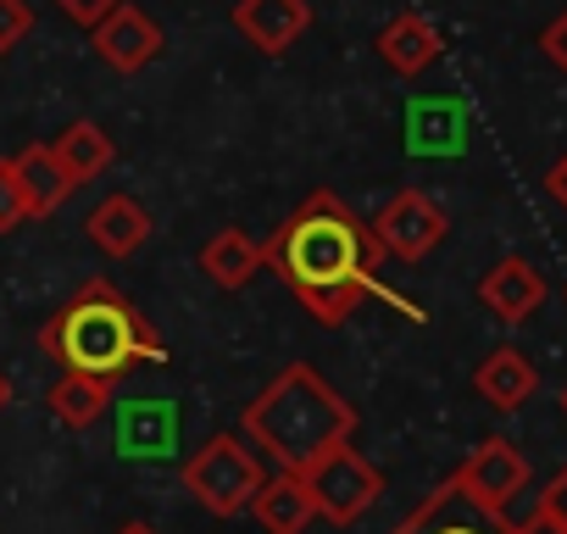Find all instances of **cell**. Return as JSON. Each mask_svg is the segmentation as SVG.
<instances>
[{
	"mask_svg": "<svg viewBox=\"0 0 567 534\" xmlns=\"http://www.w3.org/2000/svg\"><path fill=\"white\" fill-rule=\"evenodd\" d=\"M12 173H18V189H23L29 217H51V212H62V201L79 189V184L68 178V167L56 162L51 145H23V151L12 156Z\"/></svg>",
	"mask_w": 567,
	"mask_h": 534,
	"instance_id": "9a60e30c",
	"label": "cell"
},
{
	"mask_svg": "<svg viewBox=\"0 0 567 534\" xmlns=\"http://www.w3.org/2000/svg\"><path fill=\"white\" fill-rule=\"evenodd\" d=\"M45 407H51L56 423H68V429H90V423L106 418V407H112V384H106V379H84V373H62V379L51 384Z\"/></svg>",
	"mask_w": 567,
	"mask_h": 534,
	"instance_id": "ffe728a7",
	"label": "cell"
},
{
	"mask_svg": "<svg viewBox=\"0 0 567 534\" xmlns=\"http://www.w3.org/2000/svg\"><path fill=\"white\" fill-rule=\"evenodd\" d=\"M539 51L550 57V68H561V73H567V12H561V18H556V23L539 34Z\"/></svg>",
	"mask_w": 567,
	"mask_h": 534,
	"instance_id": "cb8c5ba5",
	"label": "cell"
},
{
	"mask_svg": "<svg viewBox=\"0 0 567 534\" xmlns=\"http://www.w3.org/2000/svg\"><path fill=\"white\" fill-rule=\"evenodd\" d=\"M7 407H12V379L0 373V412H7Z\"/></svg>",
	"mask_w": 567,
	"mask_h": 534,
	"instance_id": "83f0119b",
	"label": "cell"
},
{
	"mask_svg": "<svg viewBox=\"0 0 567 534\" xmlns=\"http://www.w3.org/2000/svg\"><path fill=\"white\" fill-rule=\"evenodd\" d=\"M445 234H451V217H445V206H440L434 195H423V189H395V195L384 201V212L373 217V239H379L384 256H395V261H423Z\"/></svg>",
	"mask_w": 567,
	"mask_h": 534,
	"instance_id": "52a82bcc",
	"label": "cell"
},
{
	"mask_svg": "<svg viewBox=\"0 0 567 534\" xmlns=\"http://www.w3.org/2000/svg\"><path fill=\"white\" fill-rule=\"evenodd\" d=\"M239 429L250 445H261V456L278 462V473H307L334 445H351L357 407L312 362H290L256 401H245Z\"/></svg>",
	"mask_w": 567,
	"mask_h": 534,
	"instance_id": "7a4b0ae2",
	"label": "cell"
},
{
	"mask_svg": "<svg viewBox=\"0 0 567 534\" xmlns=\"http://www.w3.org/2000/svg\"><path fill=\"white\" fill-rule=\"evenodd\" d=\"M200 274H206L217 290H245V285L261 274V245H256L245 228H217V234L200 245Z\"/></svg>",
	"mask_w": 567,
	"mask_h": 534,
	"instance_id": "ac0fdd59",
	"label": "cell"
},
{
	"mask_svg": "<svg viewBox=\"0 0 567 534\" xmlns=\"http://www.w3.org/2000/svg\"><path fill=\"white\" fill-rule=\"evenodd\" d=\"M467 151V106L456 95L406 101V156H462Z\"/></svg>",
	"mask_w": 567,
	"mask_h": 534,
	"instance_id": "8fae6325",
	"label": "cell"
},
{
	"mask_svg": "<svg viewBox=\"0 0 567 534\" xmlns=\"http://www.w3.org/2000/svg\"><path fill=\"white\" fill-rule=\"evenodd\" d=\"M478 301H484L489 318H501L506 329H517V324H528L539 312L545 279H539V267L528 256H501L489 274L478 279Z\"/></svg>",
	"mask_w": 567,
	"mask_h": 534,
	"instance_id": "30bf717a",
	"label": "cell"
},
{
	"mask_svg": "<svg viewBox=\"0 0 567 534\" xmlns=\"http://www.w3.org/2000/svg\"><path fill=\"white\" fill-rule=\"evenodd\" d=\"M40 351L62 362V373L106 379V384L140 362H167V346L151 329V318L106 279H90L62 312L40 324Z\"/></svg>",
	"mask_w": 567,
	"mask_h": 534,
	"instance_id": "3957f363",
	"label": "cell"
},
{
	"mask_svg": "<svg viewBox=\"0 0 567 534\" xmlns=\"http://www.w3.org/2000/svg\"><path fill=\"white\" fill-rule=\"evenodd\" d=\"M51 151H56V162L68 167L73 184H90V178H101V173L117 162V145H112V134H106L101 123H68V129L51 140Z\"/></svg>",
	"mask_w": 567,
	"mask_h": 534,
	"instance_id": "d6986e66",
	"label": "cell"
},
{
	"mask_svg": "<svg viewBox=\"0 0 567 534\" xmlns=\"http://www.w3.org/2000/svg\"><path fill=\"white\" fill-rule=\"evenodd\" d=\"M178 479H184V490L212 517H239V512H250V501H256V490H261L267 473H261L256 451L239 434H212L195 456H184Z\"/></svg>",
	"mask_w": 567,
	"mask_h": 534,
	"instance_id": "277c9868",
	"label": "cell"
},
{
	"mask_svg": "<svg viewBox=\"0 0 567 534\" xmlns=\"http://www.w3.org/2000/svg\"><path fill=\"white\" fill-rule=\"evenodd\" d=\"M34 29V12H29V0H0V57L18 51V40Z\"/></svg>",
	"mask_w": 567,
	"mask_h": 534,
	"instance_id": "7402d4cb",
	"label": "cell"
},
{
	"mask_svg": "<svg viewBox=\"0 0 567 534\" xmlns=\"http://www.w3.org/2000/svg\"><path fill=\"white\" fill-rule=\"evenodd\" d=\"M539 512H550V517H556V523L567 528V468H561V473L550 479V490L539 495Z\"/></svg>",
	"mask_w": 567,
	"mask_h": 534,
	"instance_id": "d4e9b609",
	"label": "cell"
},
{
	"mask_svg": "<svg viewBox=\"0 0 567 534\" xmlns=\"http://www.w3.org/2000/svg\"><path fill=\"white\" fill-rule=\"evenodd\" d=\"M261 267L290 285V296L312 312V324L340 329L362 312V301L384 296L379 267H384V245L373 239V223H362L334 189H312L290 217H284L267 239H261ZM406 318H423L412 301H395Z\"/></svg>",
	"mask_w": 567,
	"mask_h": 534,
	"instance_id": "6da1fadb",
	"label": "cell"
},
{
	"mask_svg": "<svg viewBox=\"0 0 567 534\" xmlns=\"http://www.w3.org/2000/svg\"><path fill=\"white\" fill-rule=\"evenodd\" d=\"M178 451V407L162 396H140L117 407V456L128 462H167Z\"/></svg>",
	"mask_w": 567,
	"mask_h": 534,
	"instance_id": "9c48e42d",
	"label": "cell"
},
{
	"mask_svg": "<svg viewBox=\"0 0 567 534\" xmlns=\"http://www.w3.org/2000/svg\"><path fill=\"white\" fill-rule=\"evenodd\" d=\"M123 7V0H56V12L68 18V23H79V29H95L101 18H112Z\"/></svg>",
	"mask_w": 567,
	"mask_h": 534,
	"instance_id": "603a6c76",
	"label": "cell"
},
{
	"mask_svg": "<svg viewBox=\"0 0 567 534\" xmlns=\"http://www.w3.org/2000/svg\"><path fill=\"white\" fill-rule=\"evenodd\" d=\"M506 534H567V528H561L550 512H539V506H534L523 523H506Z\"/></svg>",
	"mask_w": 567,
	"mask_h": 534,
	"instance_id": "484cf974",
	"label": "cell"
},
{
	"mask_svg": "<svg viewBox=\"0 0 567 534\" xmlns=\"http://www.w3.org/2000/svg\"><path fill=\"white\" fill-rule=\"evenodd\" d=\"M473 390H478L484 407H495V412H517V407L539 390V373H534V362H528L517 346H495V351L473 368Z\"/></svg>",
	"mask_w": 567,
	"mask_h": 534,
	"instance_id": "5bb4252c",
	"label": "cell"
},
{
	"mask_svg": "<svg viewBox=\"0 0 567 534\" xmlns=\"http://www.w3.org/2000/svg\"><path fill=\"white\" fill-rule=\"evenodd\" d=\"M117 534H156V528H151V523H140V517H134V523H123V528H117Z\"/></svg>",
	"mask_w": 567,
	"mask_h": 534,
	"instance_id": "f1b7e54d",
	"label": "cell"
},
{
	"mask_svg": "<svg viewBox=\"0 0 567 534\" xmlns=\"http://www.w3.org/2000/svg\"><path fill=\"white\" fill-rule=\"evenodd\" d=\"M451 484H456V495H462L484 523H495V528L506 534V512H512V501L528 490V456H523L506 434H489V440H478V445L467 451V462L451 473Z\"/></svg>",
	"mask_w": 567,
	"mask_h": 534,
	"instance_id": "5b68a950",
	"label": "cell"
},
{
	"mask_svg": "<svg viewBox=\"0 0 567 534\" xmlns=\"http://www.w3.org/2000/svg\"><path fill=\"white\" fill-rule=\"evenodd\" d=\"M234 29L261 57H284L312 29V7L307 0H234Z\"/></svg>",
	"mask_w": 567,
	"mask_h": 534,
	"instance_id": "7c38bea8",
	"label": "cell"
},
{
	"mask_svg": "<svg viewBox=\"0 0 567 534\" xmlns=\"http://www.w3.org/2000/svg\"><path fill=\"white\" fill-rule=\"evenodd\" d=\"M84 234H90L106 256H134V250L156 234V217H151L145 201H134V195H106V201L90 212Z\"/></svg>",
	"mask_w": 567,
	"mask_h": 534,
	"instance_id": "2e32d148",
	"label": "cell"
},
{
	"mask_svg": "<svg viewBox=\"0 0 567 534\" xmlns=\"http://www.w3.org/2000/svg\"><path fill=\"white\" fill-rule=\"evenodd\" d=\"M23 223H29V206H23L12 156H0V234H12V228H23Z\"/></svg>",
	"mask_w": 567,
	"mask_h": 534,
	"instance_id": "44dd1931",
	"label": "cell"
},
{
	"mask_svg": "<svg viewBox=\"0 0 567 534\" xmlns=\"http://www.w3.org/2000/svg\"><path fill=\"white\" fill-rule=\"evenodd\" d=\"M545 189H550V201H556V206L567 212V156H561V162H556V167L545 173Z\"/></svg>",
	"mask_w": 567,
	"mask_h": 534,
	"instance_id": "4316f807",
	"label": "cell"
},
{
	"mask_svg": "<svg viewBox=\"0 0 567 534\" xmlns=\"http://www.w3.org/2000/svg\"><path fill=\"white\" fill-rule=\"evenodd\" d=\"M301 484H307L318 517H329L334 528L362 523V517L379 506V495H384V473H379L357 445H334L329 456H318V462L301 473Z\"/></svg>",
	"mask_w": 567,
	"mask_h": 534,
	"instance_id": "8992f818",
	"label": "cell"
},
{
	"mask_svg": "<svg viewBox=\"0 0 567 534\" xmlns=\"http://www.w3.org/2000/svg\"><path fill=\"white\" fill-rule=\"evenodd\" d=\"M250 512H256V523H261L267 534H307V523L318 517V506H312L301 473H272V479H261Z\"/></svg>",
	"mask_w": 567,
	"mask_h": 534,
	"instance_id": "e0dca14e",
	"label": "cell"
},
{
	"mask_svg": "<svg viewBox=\"0 0 567 534\" xmlns=\"http://www.w3.org/2000/svg\"><path fill=\"white\" fill-rule=\"evenodd\" d=\"M379 57H384L390 73L417 79V73H429V68L445 57V40H440V29H434L423 12H395V18L379 29Z\"/></svg>",
	"mask_w": 567,
	"mask_h": 534,
	"instance_id": "4fadbf2b",
	"label": "cell"
},
{
	"mask_svg": "<svg viewBox=\"0 0 567 534\" xmlns=\"http://www.w3.org/2000/svg\"><path fill=\"white\" fill-rule=\"evenodd\" d=\"M561 412H567V384H561Z\"/></svg>",
	"mask_w": 567,
	"mask_h": 534,
	"instance_id": "f546056e",
	"label": "cell"
},
{
	"mask_svg": "<svg viewBox=\"0 0 567 534\" xmlns=\"http://www.w3.org/2000/svg\"><path fill=\"white\" fill-rule=\"evenodd\" d=\"M90 40H95V57H101L112 73H140V68H151V62L162 57V45H167L162 29H156V18L140 12L134 0H123L112 18H101V23L90 29Z\"/></svg>",
	"mask_w": 567,
	"mask_h": 534,
	"instance_id": "ba28073f",
	"label": "cell"
}]
</instances>
